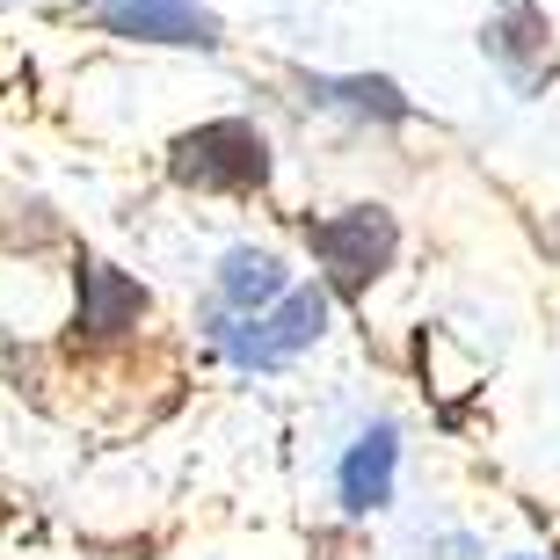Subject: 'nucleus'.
Here are the masks:
<instances>
[{
	"instance_id": "f257e3e1",
	"label": "nucleus",
	"mask_w": 560,
	"mask_h": 560,
	"mask_svg": "<svg viewBox=\"0 0 560 560\" xmlns=\"http://www.w3.org/2000/svg\"><path fill=\"white\" fill-rule=\"evenodd\" d=\"M328 313L335 299L320 284L306 291H284L270 313H255V320H226V313H211V342L241 364V372H277L291 357H306L320 335H328Z\"/></svg>"
},
{
	"instance_id": "f03ea898",
	"label": "nucleus",
	"mask_w": 560,
	"mask_h": 560,
	"mask_svg": "<svg viewBox=\"0 0 560 560\" xmlns=\"http://www.w3.org/2000/svg\"><path fill=\"white\" fill-rule=\"evenodd\" d=\"M167 175L183 189H233V197H248V189L270 183V139L248 117H211V125L183 131L167 145Z\"/></svg>"
},
{
	"instance_id": "7ed1b4c3",
	"label": "nucleus",
	"mask_w": 560,
	"mask_h": 560,
	"mask_svg": "<svg viewBox=\"0 0 560 560\" xmlns=\"http://www.w3.org/2000/svg\"><path fill=\"white\" fill-rule=\"evenodd\" d=\"M306 248H313V262H320L342 291H364L386 262H394L400 226H394V211H386V205H350V211H335V219H313Z\"/></svg>"
},
{
	"instance_id": "20e7f679",
	"label": "nucleus",
	"mask_w": 560,
	"mask_h": 560,
	"mask_svg": "<svg viewBox=\"0 0 560 560\" xmlns=\"http://www.w3.org/2000/svg\"><path fill=\"white\" fill-rule=\"evenodd\" d=\"M88 15L103 22L109 37H131V44H183V51L219 44V15L205 0H88Z\"/></svg>"
},
{
	"instance_id": "39448f33",
	"label": "nucleus",
	"mask_w": 560,
	"mask_h": 560,
	"mask_svg": "<svg viewBox=\"0 0 560 560\" xmlns=\"http://www.w3.org/2000/svg\"><path fill=\"white\" fill-rule=\"evenodd\" d=\"M73 284H81V306H73V335L81 342H109V335H125L145 320V284L125 270H109V262H95V255L73 270Z\"/></svg>"
},
{
	"instance_id": "423d86ee",
	"label": "nucleus",
	"mask_w": 560,
	"mask_h": 560,
	"mask_svg": "<svg viewBox=\"0 0 560 560\" xmlns=\"http://www.w3.org/2000/svg\"><path fill=\"white\" fill-rule=\"evenodd\" d=\"M394 466H400V430L394 422H372V430L342 452V466H335V495H342V510H350V517L386 510V502H394Z\"/></svg>"
},
{
	"instance_id": "0eeeda50",
	"label": "nucleus",
	"mask_w": 560,
	"mask_h": 560,
	"mask_svg": "<svg viewBox=\"0 0 560 560\" xmlns=\"http://www.w3.org/2000/svg\"><path fill=\"white\" fill-rule=\"evenodd\" d=\"M480 44H488V59H495L517 88H539V73L553 66V51H546V15L532 8V0H502Z\"/></svg>"
},
{
	"instance_id": "6e6552de",
	"label": "nucleus",
	"mask_w": 560,
	"mask_h": 560,
	"mask_svg": "<svg viewBox=\"0 0 560 560\" xmlns=\"http://www.w3.org/2000/svg\"><path fill=\"white\" fill-rule=\"evenodd\" d=\"M284 291H291V277L270 248H226V262H219V313L255 320V313H270Z\"/></svg>"
},
{
	"instance_id": "1a4fd4ad",
	"label": "nucleus",
	"mask_w": 560,
	"mask_h": 560,
	"mask_svg": "<svg viewBox=\"0 0 560 560\" xmlns=\"http://www.w3.org/2000/svg\"><path fill=\"white\" fill-rule=\"evenodd\" d=\"M313 103H328V109H357V117H386V125H400L408 117V95H400L394 81H378V73H350V81H306Z\"/></svg>"
},
{
	"instance_id": "9d476101",
	"label": "nucleus",
	"mask_w": 560,
	"mask_h": 560,
	"mask_svg": "<svg viewBox=\"0 0 560 560\" xmlns=\"http://www.w3.org/2000/svg\"><path fill=\"white\" fill-rule=\"evenodd\" d=\"M524 560H539V553H524Z\"/></svg>"
}]
</instances>
